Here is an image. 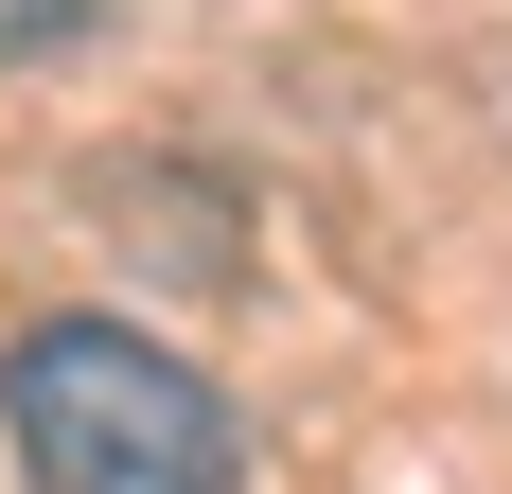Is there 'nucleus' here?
<instances>
[{"instance_id": "f257e3e1", "label": "nucleus", "mask_w": 512, "mask_h": 494, "mask_svg": "<svg viewBox=\"0 0 512 494\" xmlns=\"http://www.w3.org/2000/svg\"><path fill=\"white\" fill-rule=\"evenodd\" d=\"M0 442L36 494H248V424L195 353L124 318H36L0 353Z\"/></svg>"}, {"instance_id": "f03ea898", "label": "nucleus", "mask_w": 512, "mask_h": 494, "mask_svg": "<svg viewBox=\"0 0 512 494\" xmlns=\"http://www.w3.org/2000/svg\"><path fill=\"white\" fill-rule=\"evenodd\" d=\"M89 36V0H0V71H36V53Z\"/></svg>"}]
</instances>
